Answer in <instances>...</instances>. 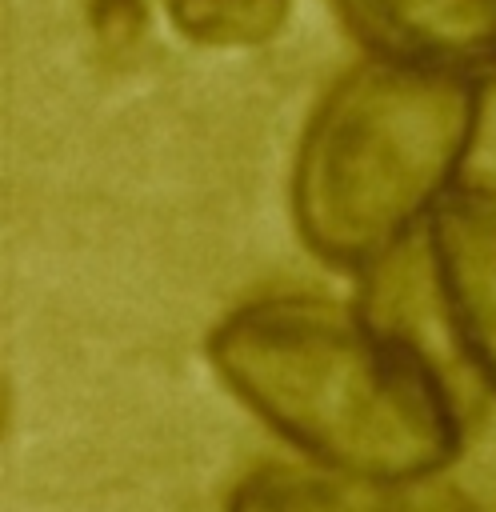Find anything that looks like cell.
<instances>
[{"instance_id": "8992f818", "label": "cell", "mask_w": 496, "mask_h": 512, "mask_svg": "<svg viewBox=\"0 0 496 512\" xmlns=\"http://www.w3.org/2000/svg\"><path fill=\"white\" fill-rule=\"evenodd\" d=\"M168 12L188 40L236 48L280 32L288 0H168Z\"/></svg>"}, {"instance_id": "7a4b0ae2", "label": "cell", "mask_w": 496, "mask_h": 512, "mask_svg": "<svg viewBox=\"0 0 496 512\" xmlns=\"http://www.w3.org/2000/svg\"><path fill=\"white\" fill-rule=\"evenodd\" d=\"M480 88L464 72L376 56L324 96L292 204L308 248L332 264H372L452 192L476 132Z\"/></svg>"}, {"instance_id": "5b68a950", "label": "cell", "mask_w": 496, "mask_h": 512, "mask_svg": "<svg viewBox=\"0 0 496 512\" xmlns=\"http://www.w3.org/2000/svg\"><path fill=\"white\" fill-rule=\"evenodd\" d=\"M232 512H472L432 476L384 480L356 472L264 468L240 484Z\"/></svg>"}, {"instance_id": "277c9868", "label": "cell", "mask_w": 496, "mask_h": 512, "mask_svg": "<svg viewBox=\"0 0 496 512\" xmlns=\"http://www.w3.org/2000/svg\"><path fill=\"white\" fill-rule=\"evenodd\" d=\"M340 8L376 56L464 76L496 64V0H340Z\"/></svg>"}, {"instance_id": "3957f363", "label": "cell", "mask_w": 496, "mask_h": 512, "mask_svg": "<svg viewBox=\"0 0 496 512\" xmlns=\"http://www.w3.org/2000/svg\"><path fill=\"white\" fill-rule=\"evenodd\" d=\"M432 260L452 328L496 392V188H452L436 204Z\"/></svg>"}, {"instance_id": "6da1fadb", "label": "cell", "mask_w": 496, "mask_h": 512, "mask_svg": "<svg viewBox=\"0 0 496 512\" xmlns=\"http://www.w3.org/2000/svg\"><path fill=\"white\" fill-rule=\"evenodd\" d=\"M228 388L284 440L336 472L432 476L460 444L432 364L332 300H256L212 332Z\"/></svg>"}]
</instances>
